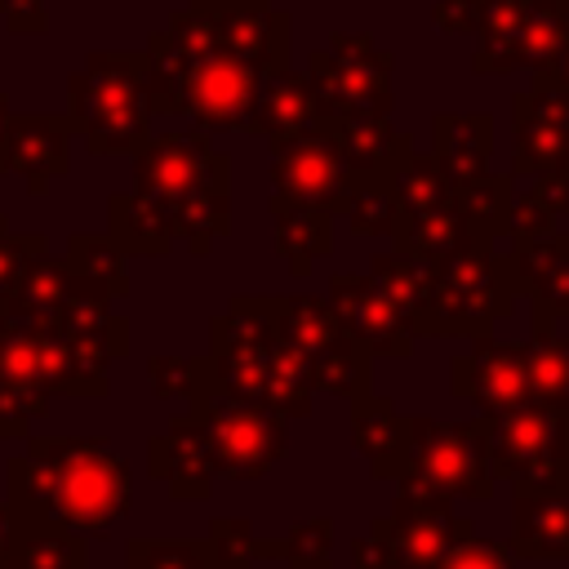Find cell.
Returning a JSON list of instances; mask_svg holds the SVG:
<instances>
[{"mask_svg":"<svg viewBox=\"0 0 569 569\" xmlns=\"http://www.w3.org/2000/svg\"><path fill=\"white\" fill-rule=\"evenodd\" d=\"M67 124L98 156L138 151L151 133V107L142 89V53L102 49L67 76Z\"/></svg>","mask_w":569,"mask_h":569,"instance_id":"cell-1","label":"cell"},{"mask_svg":"<svg viewBox=\"0 0 569 569\" xmlns=\"http://www.w3.org/2000/svg\"><path fill=\"white\" fill-rule=\"evenodd\" d=\"M307 84L320 120L387 116L391 111V53L365 31H338L307 58Z\"/></svg>","mask_w":569,"mask_h":569,"instance_id":"cell-2","label":"cell"},{"mask_svg":"<svg viewBox=\"0 0 569 569\" xmlns=\"http://www.w3.org/2000/svg\"><path fill=\"white\" fill-rule=\"evenodd\" d=\"M191 4L209 18L218 44L231 58H240L253 76L267 80V76L289 67V31H293V22L271 0H191Z\"/></svg>","mask_w":569,"mask_h":569,"instance_id":"cell-3","label":"cell"},{"mask_svg":"<svg viewBox=\"0 0 569 569\" xmlns=\"http://www.w3.org/2000/svg\"><path fill=\"white\" fill-rule=\"evenodd\" d=\"M276 160H271V178L276 191L302 204H342L351 196L356 173L347 169V160L338 156L333 138L316 124L307 133H293L284 142H271Z\"/></svg>","mask_w":569,"mask_h":569,"instance_id":"cell-4","label":"cell"},{"mask_svg":"<svg viewBox=\"0 0 569 569\" xmlns=\"http://www.w3.org/2000/svg\"><path fill=\"white\" fill-rule=\"evenodd\" d=\"M516 129V173H551L569 164V89L538 80L511 98Z\"/></svg>","mask_w":569,"mask_h":569,"instance_id":"cell-5","label":"cell"},{"mask_svg":"<svg viewBox=\"0 0 569 569\" xmlns=\"http://www.w3.org/2000/svg\"><path fill=\"white\" fill-rule=\"evenodd\" d=\"M67 142H71L67 116L62 120L18 116L0 133V173H22L31 182V191H40L53 173L67 169Z\"/></svg>","mask_w":569,"mask_h":569,"instance_id":"cell-6","label":"cell"},{"mask_svg":"<svg viewBox=\"0 0 569 569\" xmlns=\"http://www.w3.org/2000/svg\"><path fill=\"white\" fill-rule=\"evenodd\" d=\"M320 116H316V98H311V84L302 71L284 67L276 76H267L253 93V107H249V133H267L271 142H284L293 133H307L316 129Z\"/></svg>","mask_w":569,"mask_h":569,"instance_id":"cell-7","label":"cell"},{"mask_svg":"<svg viewBox=\"0 0 569 569\" xmlns=\"http://www.w3.org/2000/svg\"><path fill=\"white\" fill-rule=\"evenodd\" d=\"M529 0H476V53L471 71L480 76H507L520 62V18Z\"/></svg>","mask_w":569,"mask_h":569,"instance_id":"cell-8","label":"cell"},{"mask_svg":"<svg viewBox=\"0 0 569 569\" xmlns=\"http://www.w3.org/2000/svg\"><path fill=\"white\" fill-rule=\"evenodd\" d=\"M431 138H436L440 169L449 173L453 187H462L485 173V160L493 151V120L489 116H436Z\"/></svg>","mask_w":569,"mask_h":569,"instance_id":"cell-9","label":"cell"},{"mask_svg":"<svg viewBox=\"0 0 569 569\" xmlns=\"http://www.w3.org/2000/svg\"><path fill=\"white\" fill-rule=\"evenodd\" d=\"M569 36V0H529L520 18V62L538 76L556 62Z\"/></svg>","mask_w":569,"mask_h":569,"instance_id":"cell-10","label":"cell"},{"mask_svg":"<svg viewBox=\"0 0 569 569\" xmlns=\"http://www.w3.org/2000/svg\"><path fill=\"white\" fill-rule=\"evenodd\" d=\"M551 436H556V418H547V413H516L498 431V462L502 467L520 462V471L533 476V467L551 462Z\"/></svg>","mask_w":569,"mask_h":569,"instance_id":"cell-11","label":"cell"},{"mask_svg":"<svg viewBox=\"0 0 569 569\" xmlns=\"http://www.w3.org/2000/svg\"><path fill=\"white\" fill-rule=\"evenodd\" d=\"M0 18L18 36H44L49 31V9L44 0H0Z\"/></svg>","mask_w":569,"mask_h":569,"instance_id":"cell-12","label":"cell"},{"mask_svg":"<svg viewBox=\"0 0 569 569\" xmlns=\"http://www.w3.org/2000/svg\"><path fill=\"white\" fill-rule=\"evenodd\" d=\"M431 22L449 36H476V0H436Z\"/></svg>","mask_w":569,"mask_h":569,"instance_id":"cell-13","label":"cell"},{"mask_svg":"<svg viewBox=\"0 0 569 569\" xmlns=\"http://www.w3.org/2000/svg\"><path fill=\"white\" fill-rule=\"evenodd\" d=\"M440 569H511V565H507V556H502L498 547H489V542H467V547H458L453 556H445Z\"/></svg>","mask_w":569,"mask_h":569,"instance_id":"cell-14","label":"cell"},{"mask_svg":"<svg viewBox=\"0 0 569 569\" xmlns=\"http://www.w3.org/2000/svg\"><path fill=\"white\" fill-rule=\"evenodd\" d=\"M538 80H551V84L569 89V36H565V49L556 53V62H551L547 71H538Z\"/></svg>","mask_w":569,"mask_h":569,"instance_id":"cell-15","label":"cell"},{"mask_svg":"<svg viewBox=\"0 0 569 569\" xmlns=\"http://www.w3.org/2000/svg\"><path fill=\"white\" fill-rule=\"evenodd\" d=\"M9 120H13V116H9V98L0 93V133H4V124H9Z\"/></svg>","mask_w":569,"mask_h":569,"instance_id":"cell-16","label":"cell"}]
</instances>
